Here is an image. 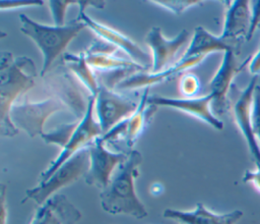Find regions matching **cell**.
Segmentation results:
<instances>
[{
  "instance_id": "1",
  "label": "cell",
  "mask_w": 260,
  "mask_h": 224,
  "mask_svg": "<svg viewBox=\"0 0 260 224\" xmlns=\"http://www.w3.org/2000/svg\"><path fill=\"white\" fill-rule=\"evenodd\" d=\"M37 67L25 56L14 58L10 52H2L0 58V132L12 137L18 133L10 112L19 95L35 86Z\"/></svg>"
},
{
  "instance_id": "2",
  "label": "cell",
  "mask_w": 260,
  "mask_h": 224,
  "mask_svg": "<svg viewBox=\"0 0 260 224\" xmlns=\"http://www.w3.org/2000/svg\"><path fill=\"white\" fill-rule=\"evenodd\" d=\"M142 155L131 150L126 161L121 164L110 184L101 191L102 209L112 215H128L136 219L147 217L148 213L135 191V178L139 175Z\"/></svg>"
},
{
  "instance_id": "3",
  "label": "cell",
  "mask_w": 260,
  "mask_h": 224,
  "mask_svg": "<svg viewBox=\"0 0 260 224\" xmlns=\"http://www.w3.org/2000/svg\"><path fill=\"white\" fill-rule=\"evenodd\" d=\"M20 32L28 37L43 54L41 76L44 77L54 66L55 61L65 54V50L86 25L77 17L64 25H47L37 22L25 14H19Z\"/></svg>"
},
{
  "instance_id": "4",
  "label": "cell",
  "mask_w": 260,
  "mask_h": 224,
  "mask_svg": "<svg viewBox=\"0 0 260 224\" xmlns=\"http://www.w3.org/2000/svg\"><path fill=\"white\" fill-rule=\"evenodd\" d=\"M43 78L50 96L59 99L72 113L74 120H81L87 111L90 95L62 60Z\"/></svg>"
},
{
  "instance_id": "5",
  "label": "cell",
  "mask_w": 260,
  "mask_h": 224,
  "mask_svg": "<svg viewBox=\"0 0 260 224\" xmlns=\"http://www.w3.org/2000/svg\"><path fill=\"white\" fill-rule=\"evenodd\" d=\"M89 167V152L85 148L68 161H66L57 171H55L47 180L39 182L35 187L25 190V195L21 204L28 200L36 202L39 206L45 204L57 191L78 180L81 176H85Z\"/></svg>"
},
{
  "instance_id": "6",
  "label": "cell",
  "mask_w": 260,
  "mask_h": 224,
  "mask_svg": "<svg viewBox=\"0 0 260 224\" xmlns=\"http://www.w3.org/2000/svg\"><path fill=\"white\" fill-rule=\"evenodd\" d=\"M95 97L96 96H90L88 108L84 117L79 121L78 126L76 127L69 143L63 149H61V152L57 156V158L51 162V164L45 171L41 173L40 182L47 180L71 157H73L79 151L87 148L94 142L95 138L103 135L102 127L99 121L95 120L93 116Z\"/></svg>"
},
{
  "instance_id": "7",
  "label": "cell",
  "mask_w": 260,
  "mask_h": 224,
  "mask_svg": "<svg viewBox=\"0 0 260 224\" xmlns=\"http://www.w3.org/2000/svg\"><path fill=\"white\" fill-rule=\"evenodd\" d=\"M67 110L66 106L57 98L49 97L43 101H24L14 104L10 117L17 129L24 130L29 137L42 136L46 120L54 113Z\"/></svg>"
},
{
  "instance_id": "8",
  "label": "cell",
  "mask_w": 260,
  "mask_h": 224,
  "mask_svg": "<svg viewBox=\"0 0 260 224\" xmlns=\"http://www.w3.org/2000/svg\"><path fill=\"white\" fill-rule=\"evenodd\" d=\"M105 145L103 137L99 136L87 147L89 167L84 176L86 184L93 185L102 190L110 184L113 172L126 161L129 154V152H111Z\"/></svg>"
},
{
  "instance_id": "9",
  "label": "cell",
  "mask_w": 260,
  "mask_h": 224,
  "mask_svg": "<svg viewBox=\"0 0 260 224\" xmlns=\"http://www.w3.org/2000/svg\"><path fill=\"white\" fill-rule=\"evenodd\" d=\"M148 91L149 88L144 89V92L140 97L138 107L133 114L102 135L106 145L124 143L125 146L131 150L137 138L145 130L152 115L156 112L157 106L147 102Z\"/></svg>"
},
{
  "instance_id": "10",
  "label": "cell",
  "mask_w": 260,
  "mask_h": 224,
  "mask_svg": "<svg viewBox=\"0 0 260 224\" xmlns=\"http://www.w3.org/2000/svg\"><path fill=\"white\" fill-rule=\"evenodd\" d=\"M139 102L131 100L128 97L110 90L100 85L95 97L94 110L98 121L102 127L103 134L107 133L115 125L133 114Z\"/></svg>"
},
{
  "instance_id": "11",
  "label": "cell",
  "mask_w": 260,
  "mask_h": 224,
  "mask_svg": "<svg viewBox=\"0 0 260 224\" xmlns=\"http://www.w3.org/2000/svg\"><path fill=\"white\" fill-rule=\"evenodd\" d=\"M237 55L238 53L234 50L225 51L218 69L208 83V93L213 97L211 108L216 115H222L230 109L229 93L234 87L233 80L249 62L248 58L239 64Z\"/></svg>"
},
{
  "instance_id": "12",
  "label": "cell",
  "mask_w": 260,
  "mask_h": 224,
  "mask_svg": "<svg viewBox=\"0 0 260 224\" xmlns=\"http://www.w3.org/2000/svg\"><path fill=\"white\" fill-rule=\"evenodd\" d=\"M77 18L80 19L86 25V27H88L93 34H95L98 39H101L117 47L119 50H122L131 58L132 61L147 68L149 71L152 63L151 56L149 54H146V52H144L129 37L117 31L116 29H113L107 24L93 20L85 13V11L79 10Z\"/></svg>"
},
{
  "instance_id": "13",
  "label": "cell",
  "mask_w": 260,
  "mask_h": 224,
  "mask_svg": "<svg viewBox=\"0 0 260 224\" xmlns=\"http://www.w3.org/2000/svg\"><path fill=\"white\" fill-rule=\"evenodd\" d=\"M190 36L187 30H182L174 39H167L162 35L160 27L153 26L147 33L144 42L150 50L152 59L149 72H160L173 64L179 50L188 42Z\"/></svg>"
},
{
  "instance_id": "14",
  "label": "cell",
  "mask_w": 260,
  "mask_h": 224,
  "mask_svg": "<svg viewBox=\"0 0 260 224\" xmlns=\"http://www.w3.org/2000/svg\"><path fill=\"white\" fill-rule=\"evenodd\" d=\"M213 97L211 94H206L200 97L194 98H167L160 96L148 97L147 102L155 106H168L184 113H187L197 119H200L213 128L221 130L223 128V122L216 117L213 113L211 104Z\"/></svg>"
},
{
  "instance_id": "15",
  "label": "cell",
  "mask_w": 260,
  "mask_h": 224,
  "mask_svg": "<svg viewBox=\"0 0 260 224\" xmlns=\"http://www.w3.org/2000/svg\"><path fill=\"white\" fill-rule=\"evenodd\" d=\"M257 87V76H253L247 87L240 93L239 97L233 104V114L235 121L244 136L250 154L255 164H260V146L252 130L251 112L254 92Z\"/></svg>"
},
{
  "instance_id": "16",
  "label": "cell",
  "mask_w": 260,
  "mask_h": 224,
  "mask_svg": "<svg viewBox=\"0 0 260 224\" xmlns=\"http://www.w3.org/2000/svg\"><path fill=\"white\" fill-rule=\"evenodd\" d=\"M226 9L222 33L223 40L240 49L243 40L247 39L251 24L250 1L236 0L225 2Z\"/></svg>"
},
{
  "instance_id": "17",
  "label": "cell",
  "mask_w": 260,
  "mask_h": 224,
  "mask_svg": "<svg viewBox=\"0 0 260 224\" xmlns=\"http://www.w3.org/2000/svg\"><path fill=\"white\" fill-rule=\"evenodd\" d=\"M81 216L65 194L56 193L39 207L29 224H76Z\"/></svg>"
},
{
  "instance_id": "18",
  "label": "cell",
  "mask_w": 260,
  "mask_h": 224,
  "mask_svg": "<svg viewBox=\"0 0 260 224\" xmlns=\"http://www.w3.org/2000/svg\"><path fill=\"white\" fill-rule=\"evenodd\" d=\"M206 56H195L190 58H180L175 64L170 66L169 68L152 73L149 71H140L137 72L125 80H123L121 83L118 85L116 89L118 90H136L141 88H150L151 86L157 85L159 82H164L165 80L174 77L177 74H182L186 70L198 65L200 62H202L205 59Z\"/></svg>"
},
{
  "instance_id": "19",
  "label": "cell",
  "mask_w": 260,
  "mask_h": 224,
  "mask_svg": "<svg viewBox=\"0 0 260 224\" xmlns=\"http://www.w3.org/2000/svg\"><path fill=\"white\" fill-rule=\"evenodd\" d=\"M162 216L181 224H237L243 217V212L235 210L229 213L218 214L210 211L203 204L198 203L191 211L166 209Z\"/></svg>"
},
{
  "instance_id": "20",
  "label": "cell",
  "mask_w": 260,
  "mask_h": 224,
  "mask_svg": "<svg viewBox=\"0 0 260 224\" xmlns=\"http://www.w3.org/2000/svg\"><path fill=\"white\" fill-rule=\"evenodd\" d=\"M234 50L239 54L240 49L223 40L220 36H214L203 26H197L190 41L189 47L181 58H190L195 56H207L213 52H225Z\"/></svg>"
},
{
  "instance_id": "21",
  "label": "cell",
  "mask_w": 260,
  "mask_h": 224,
  "mask_svg": "<svg viewBox=\"0 0 260 224\" xmlns=\"http://www.w3.org/2000/svg\"><path fill=\"white\" fill-rule=\"evenodd\" d=\"M62 62L66 67L75 75L80 83L85 88L90 96H96L100 88V83L95 72L89 66L86 61L84 52H80L77 55L65 53L61 57Z\"/></svg>"
},
{
  "instance_id": "22",
  "label": "cell",
  "mask_w": 260,
  "mask_h": 224,
  "mask_svg": "<svg viewBox=\"0 0 260 224\" xmlns=\"http://www.w3.org/2000/svg\"><path fill=\"white\" fill-rule=\"evenodd\" d=\"M85 54V58L89 66L93 69L95 73L109 72L118 69H138L140 71H148L147 68L139 65L138 63L130 60L117 57L116 55L105 54V53H89L87 51H83Z\"/></svg>"
},
{
  "instance_id": "23",
  "label": "cell",
  "mask_w": 260,
  "mask_h": 224,
  "mask_svg": "<svg viewBox=\"0 0 260 224\" xmlns=\"http://www.w3.org/2000/svg\"><path fill=\"white\" fill-rule=\"evenodd\" d=\"M79 121L80 120H73L69 123L60 124L55 129L49 132H45L41 137L46 144L56 145L63 149L71 139L76 127L78 126Z\"/></svg>"
},
{
  "instance_id": "24",
  "label": "cell",
  "mask_w": 260,
  "mask_h": 224,
  "mask_svg": "<svg viewBox=\"0 0 260 224\" xmlns=\"http://www.w3.org/2000/svg\"><path fill=\"white\" fill-rule=\"evenodd\" d=\"M153 3L156 6H159L176 15H180L184 13L187 9L201 5L202 1L198 0H154V1H149Z\"/></svg>"
},
{
  "instance_id": "25",
  "label": "cell",
  "mask_w": 260,
  "mask_h": 224,
  "mask_svg": "<svg viewBox=\"0 0 260 224\" xmlns=\"http://www.w3.org/2000/svg\"><path fill=\"white\" fill-rule=\"evenodd\" d=\"M179 90L185 98H194L200 90L198 76L191 72H184L179 78Z\"/></svg>"
},
{
  "instance_id": "26",
  "label": "cell",
  "mask_w": 260,
  "mask_h": 224,
  "mask_svg": "<svg viewBox=\"0 0 260 224\" xmlns=\"http://www.w3.org/2000/svg\"><path fill=\"white\" fill-rule=\"evenodd\" d=\"M72 5H78V1L76 0L49 1V7L54 20V25L61 26L65 24L66 10L69 6H72Z\"/></svg>"
},
{
  "instance_id": "27",
  "label": "cell",
  "mask_w": 260,
  "mask_h": 224,
  "mask_svg": "<svg viewBox=\"0 0 260 224\" xmlns=\"http://www.w3.org/2000/svg\"><path fill=\"white\" fill-rule=\"evenodd\" d=\"M251 123H252L253 133L256 136L258 144L260 146V86L258 85L255 89L254 97H253Z\"/></svg>"
},
{
  "instance_id": "28",
  "label": "cell",
  "mask_w": 260,
  "mask_h": 224,
  "mask_svg": "<svg viewBox=\"0 0 260 224\" xmlns=\"http://www.w3.org/2000/svg\"><path fill=\"white\" fill-rule=\"evenodd\" d=\"M258 27H260V0L252 1L251 24H250V30H249L246 41H250L253 38Z\"/></svg>"
},
{
  "instance_id": "29",
  "label": "cell",
  "mask_w": 260,
  "mask_h": 224,
  "mask_svg": "<svg viewBox=\"0 0 260 224\" xmlns=\"http://www.w3.org/2000/svg\"><path fill=\"white\" fill-rule=\"evenodd\" d=\"M44 4L43 1L32 0V1H0V9L1 11L4 10H11L17 9L22 7H30V6H42Z\"/></svg>"
},
{
  "instance_id": "30",
  "label": "cell",
  "mask_w": 260,
  "mask_h": 224,
  "mask_svg": "<svg viewBox=\"0 0 260 224\" xmlns=\"http://www.w3.org/2000/svg\"><path fill=\"white\" fill-rule=\"evenodd\" d=\"M243 182L250 183L260 192V164H256L255 170H247L243 176Z\"/></svg>"
},
{
  "instance_id": "31",
  "label": "cell",
  "mask_w": 260,
  "mask_h": 224,
  "mask_svg": "<svg viewBox=\"0 0 260 224\" xmlns=\"http://www.w3.org/2000/svg\"><path fill=\"white\" fill-rule=\"evenodd\" d=\"M7 187L5 184H1L0 188V223L7 224L8 221V210H7Z\"/></svg>"
},
{
  "instance_id": "32",
  "label": "cell",
  "mask_w": 260,
  "mask_h": 224,
  "mask_svg": "<svg viewBox=\"0 0 260 224\" xmlns=\"http://www.w3.org/2000/svg\"><path fill=\"white\" fill-rule=\"evenodd\" d=\"M248 69L253 76H258L260 74V46L256 53L253 56L249 57Z\"/></svg>"
}]
</instances>
